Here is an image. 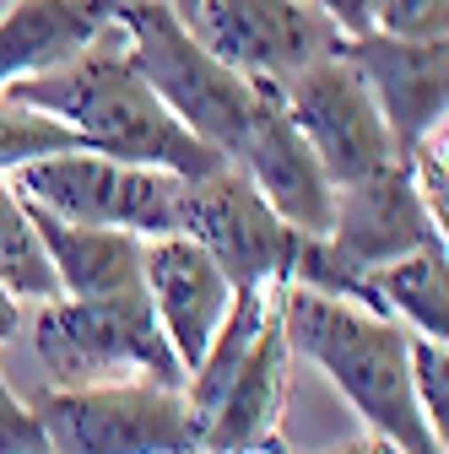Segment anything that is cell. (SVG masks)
I'll return each instance as SVG.
<instances>
[{"label":"cell","mask_w":449,"mask_h":454,"mask_svg":"<svg viewBox=\"0 0 449 454\" xmlns=\"http://www.w3.org/2000/svg\"><path fill=\"white\" fill-rule=\"evenodd\" d=\"M0 92L28 103V108L54 114V120H66L87 141V152L120 157V162L168 168V174H179V179H201V174L228 162L195 130H185L174 114H168V103L146 87V76L130 60V38H125L120 17H108L98 27V38L82 43L66 66L22 76Z\"/></svg>","instance_id":"obj_1"},{"label":"cell","mask_w":449,"mask_h":454,"mask_svg":"<svg viewBox=\"0 0 449 454\" xmlns=\"http://www.w3.org/2000/svg\"><path fill=\"white\" fill-rule=\"evenodd\" d=\"M282 330L288 347L309 357L347 406L368 422V433L390 438L401 454H444L417 395H412V330L390 314H374L347 298H325L309 287H282Z\"/></svg>","instance_id":"obj_2"},{"label":"cell","mask_w":449,"mask_h":454,"mask_svg":"<svg viewBox=\"0 0 449 454\" xmlns=\"http://www.w3.org/2000/svg\"><path fill=\"white\" fill-rule=\"evenodd\" d=\"M33 357L54 389L152 379L185 389V368L152 314L146 281L108 298H49L33 319Z\"/></svg>","instance_id":"obj_3"},{"label":"cell","mask_w":449,"mask_h":454,"mask_svg":"<svg viewBox=\"0 0 449 454\" xmlns=\"http://www.w3.org/2000/svg\"><path fill=\"white\" fill-rule=\"evenodd\" d=\"M114 17L130 38L136 71L168 103V114L233 162L255 108H260V82L222 66L168 0H120Z\"/></svg>","instance_id":"obj_4"},{"label":"cell","mask_w":449,"mask_h":454,"mask_svg":"<svg viewBox=\"0 0 449 454\" xmlns=\"http://www.w3.org/2000/svg\"><path fill=\"white\" fill-rule=\"evenodd\" d=\"M12 190L60 222L125 227V233H141V239L179 233V200H185L179 174L146 168V162H120L103 152H60V157L22 162L12 168Z\"/></svg>","instance_id":"obj_5"},{"label":"cell","mask_w":449,"mask_h":454,"mask_svg":"<svg viewBox=\"0 0 449 454\" xmlns=\"http://www.w3.org/2000/svg\"><path fill=\"white\" fill-rule=\"evenodd\" d=\"M38 422L54 454H201V427L185 389L152 379L43 389Z\"/></svg>","instance_id":"obj_6"},{"label":"cell","mask_w":449,"mask_h":454,"mask_svg":"<svg viewBox=\"0 0 449 454\" xmlns=\"http://www.w3.org/2000/svg\"><path fill=\"white\" fill-rule=\"evenodd\" d=\"M179 233L195 239L233 287H265V281H293V260L298 244L309 233H298L293 222H282L265 195L244 179V168L222 162L201 179H185V200H179Z\"/></svg>","instance_id":"obj_7"},{"label":"cell","mask_w":449,"mask_h":454,"mask_svg":"<svg viewBox=\"0 0 449 454\" xmlns=\"http://www.w3.org/2000/svg\"><path fill=\"white\" fill-rule=\"evenodd\" d=\"M185 22L222 66L271 87L342 54L347 38L314 0H195Z\"/></svg>","instance_id":"obj_8"},{"label":"cell","mask_w":449,"mask_h":454,"mask_svg":"<svg viewBox=\"0 0 449 454\" xmlns=\"http://www.w3.org/2000/svg\"><path fill=\"white\" fill-rule=\"evenodd\" d=\"M293 130L303 136V146L314 152V162L325 168L330 190L358 184L379 168L396 162V146H390V130L379 120V108L368 98V87L358 82V71L330 54V60L303 66L298 76H288L276 87Z\"/></svg>","instance_id":"obj_9"},{"label":"cell","mask_w":449,"mask_h":454,"mask_svg":"<svg viewBox=\"0 0 449 454\" xmlns=\"http://www.w3.org/2000/svg\"><path fill=\"white\" fill-rule=\"evenodd\" d=\"M342 60L368 87L379 120L390 130L396 162L412 152L417 136L444 125L449 103V43L444 38H396V33H358L342 38Z\"/></svg>","instance_id":"obj_10"},{"label":"cell","mask_w":449,"mask_h":454,"mask_svg":"<svg viewBox=\"0 0 449 454\" xmlns=\"http://www.w3.org/2000/svg\"><path fill=\"white\" fill-rule=\"evenodd\" d=\"M141 276H146V298H152V314L174 347L185 379L195 373V363L206 357L217 325L228 319V303H233V281L222 270L195 239L185 233H162V239H146L141 249Z\"/></svg>","instance_id":"obj_11"},{"label":"cell","mask_w":449,"mask_h":454,"mask_svg":"<svg viewBox=\"0 0 449 454\" xmlns=\"http://www.w3.org/2000/svg\"><path fill=\"white\" fill-rule=\"evenodd\" d=\"M233 168H244V179L265 195V206L282 222H293L309 239H325L330 211H335V190L325 179V168L314 162V152L303 146V136L293 130L271 82H260V108L244 130V146L233 152Z\"/></svg>","instance_id":"obj_12"},{"label":"cell","mask_w":449,"mask_h":454,"mask_svg":"<svg viewBox=\"0 0 449 454\" xmlns=\"http://www.w3.org/2000/svg\"><path fill=\"white\" fill-rule=\"evenodd\" d=\"M288 368H293V347L282 330V309H276L265 319V330L255 335V347L244 352V363L233 368L228 389L201 417V454H271V449H282L276 433H282Z\"/></svg>","instance_id":"obj_13"},{"label":"cell","mask_w":449,"mask_h":454,"mask_svg":"<svg viewBox=\"0 0 449 454\" xmlns=\"http://www.w3.org/2000/svg\"><path fill=\"white\" fill-rule=\"evenodd\" d=\"M33 227L43 239V254L54 265V281H60V298H108V293H125L141 287V233H125V227H82V222H60L38 206Z\"/></svg>","instance_id":"obj_14"},{"label":"cell","mask_w":449,"mask_h":454,"mask_svg":"<svg viewBox=\"0 0 449 454\" xmlns=\"http://www.w3.org/2000/svg\"><path fill=\"white\" fill-rule=\"evenodd\" d=\"M114 6L120 0H17L0 17V87L66 66L82 43L98 38Z\"/></svg>","instance_id":"obj_15"},{"label":"cell","mask_w":449,"mask_h":454,"mask_svg":"<svg viewBox=\"0 0 449 454\" xmlns=\"http://www.w3.org/2000/svg\"><path fill=\"white\" fill-rule=\"evenodd\" d=\"M363 293L374 314H390L396 325H406L422 340H444L449 347V254L444 239L390 260L379 270L363 276Z\"/></svg>","instance_id":"obj_16"},{"label":"cell","mask_w":449,"mask_h":454,"mask_svg":"<svg viewBox=\"0 0 449 454\" xmlns=\"http://www.w3.org/2000/svg\"><path fill=\"white\" fill-rule=\"evenodd\" d=\"M0 281H6V293L22 298V303L60 298V281H54V265L43 254L33 211L6 179H0Z\"/></svg>","instance_id":"obj_17"},{"label":"cell","mask_w":449,"mask_h":454,"mask_svg":"<svg viewBox=\"0 0 449 454\" xmlns=\"http://www.w3.org/2000/svg\"><path fill=\"white\" fill-rule=\"evenodd\" d=\"M60 152H87V141L66 120L0 92V174H12L22 162H38V157H60Z\"/></svg>","instance_id":"obj_18"},{"label":"cell","mask_w":449,"mask_h":454,"mask_svg":"<svg viewBox=\"0 0 449 454\" xmlns=\"http://www.w3.org/2000/svg\"><path fill=\"white\" fill-rule=\"evenodd\" d=\"M444 157H449V136H444V125H433L428 136H417L412 152L401 157L406 179H412V190H417V200H422V211L433 216L438 233H444V222H449V174H444Z\"/></svg>","instance_id":"obj_19"},{"label":"cell","mask_w":449,"mask_h":454,"mask_svg":"<svg viewBox=\"0 0 449 454\" xmlns=\"http://www.w3.org/2000/svg\"><path fill=\"white\" fill-rule=\"evenodd\" d=\"M412 395L433 427V438H449V347L444 340L412 335Z\"/></svg>","instance_id":"obj_20"},{"label":"cell","mask_w":449,"mask_h":454,"mask_svg":"<svg viewBox=\"0 0 449 454\" xmlns=\"http://www.w3.org/2000/svg\"><path fill=\"white\" fill-rule=\"evenodd\" d=\"M449 0H374V27L396 38H444Z\"/></svg>","instance_id":"obj_21"},{"label":"cell","mask_w":449,"mask_h":454,"mask_svg":"<svg viewBox=\"0 0 449 454\" xmlns=\"http://www.w3.org/2000/svg\"><path fill=\"white\" fill-rule=\"evenodd\" d=\"M0 454H54L49 438H43V422L33 406H22L6 373H0Z\"/></svg>","instance_id":"obj_22"},{"label":"cell","mask_w":449,"mask_h":454,"mask_svg":"<svg viewBox=\"0 0 449 454\" xmlns=\"http://www.w3.org/2000/svg\"><path fill=\"white\" fill-rule=\"evenodd\" d=\"M314 6L342 27L347 38H358V33H374V0H314Z\"/></svg>","instance_id":"obj_23"},{"label":"cell","mask_w":449,"mask_h":454,"mask_svg":"<svg viewBox=\"0 0 449 454\" xmlns=\"http://www.w3.org/2000/svg\"><path fill=\"white\" fill-rule=\"evenodd\" d=\"M330 454H401L390 438H379V433H363V438H347V443H335Z\"/></svg>","instance_id":"obj_24"},{"label":"cell","mask_w":449,"mask_h":454,"mask_svg":"<svg viewBox=\"0 0 449 454\" xmlns=\"http://www.w3.org/2000/svg\"><path fill=\"white\" fill-rule=\"evenodd\" d=\"M22 330V298L6 293V281H0V340H12Z\"/></svg>","instance_id":"obj_25"},{"label":"cell","mask_w":449,"mask_h":454,"mask_svg":"<svg viewBox=\"0 0 449 454\" xmlns=\"http://www.w3.org/2000/svg\"><path fill=\"white\" fill-rule=\"evenodd\" d=\"M168 6H174L179 17H190V6H195V0H168Z\"/></svg>","instance_id":"obj_26"},{"label":"cell","mask_w":449,"mask_h":454,"mask_svg":"<svg viewBox=\"0 0 449 454\" xmlns=\"http://www.w3.org/2000/svg\"><path fill=\"white\" fill-rule=\"evenodd\" d=\"M271 454H282V449H271Z\"/></svg>","instance_id":"obj_27"}]
</instances>
